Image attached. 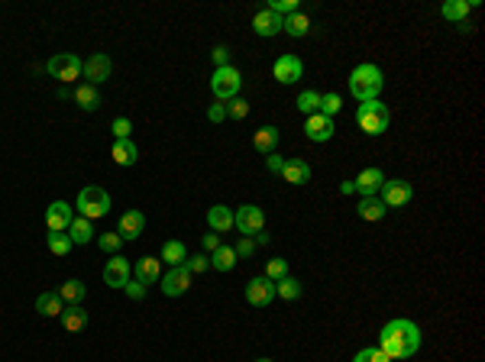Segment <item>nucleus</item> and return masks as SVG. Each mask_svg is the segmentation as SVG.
<instances>
[{"mask_svg": "<svg viewBox=\"0 0 485 362\" xmlns=\"http://www.w3.org/2000/svg\"><path fill=\"white\" fill-rule=\"evenodd\" d=\"M379 350L385 352L391 362L411 359V356H417V350H421V327H417L414 320H404V317L389 320L379 333Z\"/></svg>", "mask_w": 485, "mask_h": 362, "instance_id": "1", "label": "nucleus"}, {"mask_svg": "<svg viewBox=\"0 0 485 362\" xmlns=\"http://www.w3.org/2000/svg\"><path fill=\"white\" fill-rule=\"evenodd\" d=\"M382 87H385V75H382L379 65H356L353 72H349V94L356 97L359 104H366V100H379Z\"/></svg>", "mask_w": 485, "mask_h": 362, "instance_id": "2", "label": "nucleus"}, {"mask_svg": "<svg viewBox=\"0 0 485 362\" xmlns=\"http://www.w3.org/2000/svg\"><path fill=\"white\" fill-rule=\"evenodd\" d=\"M356 123L366 136H382L391 123V114L382 100H366V104H359V110H356Z\"/></svg>", "mask_w": 485, "mask_h": 362, "instance_id": "3", "label": "nucleus"}, {"mask_svg": "<svg viewBox=\"0 0 485 362\" xmlns=\"http://www.w3.org/2000/svg\"><path fill=\"white\" fill-rule=\"evenodd\" d=\"M110 211V194L97 184H87L78 191V217H87V220H97Z\"/></svg>", "mask_w": 485, "mask_h": 362, "instance_id": "4", "label": "nucleus"}, {"mask_svg": "<svg viewBox=\"0 0 485 362\" xmlns=\"http://www.w3.org/2000/svg\"><path fill=\"white\" fill-rule=\"evenodd\" d=\"M81 68H85V62L78 58V55L72 52H59L49 58V65H45V72L55 78V81H62V85H74L78 81V75H81Z\"/></svg>", "mask_w": 485, "mask_h": 362, "instance_id": "5", "label": "nucleus"}, {"mask_svg": "<svg viewBox=\"0 0 485 362\" xmlns=\"http://www.w3.org/2000/svg\"><path fill=\"white\" fill-rule=\"evenodd\" d=\"M240 87H242V75L233 68V65H223L217 68L211 78V91L217 100H233V97H240Z\"/></svg>", "mask_w": 485, "mask_h": 362, "instance_id": "6", "label": "nucleus"}, {"mask_svg": "<svg viewBox=\"0 0 485 362\" xmlns=\"http://www.w3.org/2000/svg\"><path fill=\"white\" fill-rule=\"evenodd\" d=\"M233 226H236L242 236L256 239V236L265 230V211L256 207V204H242V207H236V213H233Z\"/></svg>", "mask_w": 485, "mask_h": 362, "instance_id": "7", "label": "nucleus"}, {"mask_svg": "<svg viewBox=\"0 0 485 362\" xmlns=\"http://www.w3.org/2000/svg\"><path fill=\"white\" fill-rule=\"evenodd\" d=\"M379 201L385 204V207H404V204H411L414 198V188L408 184L404 178H385L379 188Z\"/></svg>", "mask_w": 485, "mask_h": 362, "instance_id": "8", "label": "nucleus"}, {"mask_svg": "<svg viewBox=\"0 0 485 362\" xmlns=\"http://www.w3.org/2000/svg\"><path fill=\"white\" fill-rule=\"evenodd\" d=\"M272 78L278 85H298L301 78H305V62L298 58V55H282L278 62L272 65Z\"/></svg>", "mask_w": 485, "mask_h": 362, "instance_id": "9", "label": "nucleus"}, {"mask_svg": "<svg viewBox=\"0 0 485 362\" xmlns=\"http://www.w3.org/2000/svg\"><path fill=\"white\" fill-rule=\"evenodd\" d=\"M72 220H74V211L68 201H52L45 207V226H49V233H65Z\"/></svg>", "mask_w": 485, "mask_h": 362, "instance_id": "10", "label": "nucleus"}, {"mask_svg": "<svg viewBox=\"0 0 485 362\" xmlns=\"http://www.w3.org/2000/svg\"><path fill=\"white\" fill-rule=\"evenodd\" d=\"M272 298H275V281H269L265 275L249 278V285H246V301H249L253 308H269Z\"/></svg>", "mask_w": 485, "mask_h": 362, "instance_id": "11", "label": "nucleus"}, {"mask_svg": "<svg viewBox=\"0 0 485 362\" xmlns=\"http://www.w3.org/2000/svg\"><path fill=\"white\" fill-rule=\"evenodd\" d=\"M158 281H162V291L169 298H178V295H185L191 288V272H188V266H172Z\"/></svg>", "mask_w": 485, "mask_h": 362, "instance_id": "12", "label": "nucleus"}, {"mask_svg": "<svg viewBox=\"0 0 485 362\" xmlns=\"http://www.w3.org/2000/svg\"><path fill=\"white\" fill-rule=\"evenodd\" d=\"M130 281V259H123L120 253L110 256L104 262V285L107 288H123Z\"/></svg>", "mask_w": 485, "mask_h": 362, "instance_id": "13", "label": "nucleus"}, {"mask_svg": "<svg viewBox=\"0 0 485 362\" xmlns=\"http://www.w3.org/2000/svg\"><path fill=\"white\" fill-rule=\"evenodd\" d=\"M110 72H114V65H110V58H107L104 52H97V55H91L85 62V68H81V75L87 78V85H104L107 78H110Z\"/></svg>", "mask_w": 485, "mask_h": 362, "instance_id": "14", "label": "nucleus"}, {"mask_svg": "<svg viewBox=\"0 0 485 362\" xmlns=\"http://www.w3.org/2000/svg\"><path fill=\"white\" fill-rule=\"evenodd\" d=\"M333 129H337V123L330 117H324V114H311V117L305 120V136L311 139V142H327V139L333 136Z\"/></svg>", "mask_w": 485, "mask_h": 362, "instance_id": "15", "label": "nucleus"}, {"mask_svg": "<svg viewBox=\"0 0 485 362\" xmlns=\"http://www.w3.org/2000/svg\"><path fill=\"white\" fill-rule=\"evenodd\" d=\"M382 181H385V171L382 169H362L356 178H353V188H356L362 198H375L382 188Z\"/></svg>", "mask_w": 485, "mask_h": 362, "instance_id": "16", "label": "nucleus"}, {"mask_svg": "<svg viewBox=\"0 0 485 362\" xmlns=\"http://www.w3.org/2000/svg\"><path fill=\"white\" fill-rule=\"evenodd\" d=\"M133 278L136 281H143V285H156L158 278H162V259H156V256H143V259H136V266H133Z\"/></svg>", "mask_w": 485, "mask_h": 362, "instance_id": "17", "label": "nucleus"}, {"mask_svg": "<svg viewBox=\"0 0 485 362\" xmlns=\"http://www.w3.org/2000/svg\"><path fill=\"white\" fill-rule=\"evenodd\" d=\"M143 230H146V217L139 211H127L123 217H120V224H116V233H120V239H139L143 236Z\"/></svg>", "mask_w": 485, "mask_h": 362, "instance_id": "18", "label": "nucleus"}, {"mask_svg": "<svg viewBox=\"0 0 485 362\" xmlns=\"http://www.w3.org/2000/svg\"><path fill=\"white\" fill-rule=\"evenodd\" d=\"M282 17H278V13H272L269 10V7H265V10H259L253 17V30H256V36H265V39H269V36H278V32H282Z\"/></svg>", "mask_w": 485, "mask_h": 362, "instance_id": "19", "label": "nucleus"}, {"mask_svg": "<svg viewBox=\"0 0 485 362\" xmlns=\"http://www.w3.org/2000/svg\"><path fill=\"white\" fill-rule=\"evenodd\" d=\"M278 175H282L288 184L301 188V184H307V181H311V165H307L305 159H288L285 165H282V171H278Z\"/></svg>", "mask_w": 485, "mask_h": 362, "instance_id": "20", "label": "nucleus"}, {"mask_svg": "<svg viewBox=\"0 0 485 362\" xmlns=\"http://www.w3.org/2000/svg\"><path fill=\"white\" fill-rule=\"evenodd\" d=\"M68 308L62 301V295L59 291H43L39 298H36V310L43 314V317H62V310Z\"/></svg>", "mask_w": 485, "mask_h": 362, "instance_id": "21", "label": "nucleus"}, {"mask_svg": "<svg viewBox=\"0 0 485 362\" xmlns=\"http://www.w3.org/2000/svg\"><path fill=\"white\" fill-rule=\"evenodd\" d=\"M72 100L81 107V110H87V114H91V110H97V107H101V91H97L94 85H87V81H85V85H78L72 91Z\"/></svg>", "mask_w": 485, "mask_h": 362, "instance_id": "22", "label": "nucleus"}, {"mask_svg": "<svg viewBox=\"0 0 485 362\" xmlns=\"http://www.w3.org/2000/svg\"><path fill=\"white\" fill-rule=\"evenodd\" d=\"M62 327L68 333H81L87 327V310L81 308V304H68V308L62 310Z\"/></svg>", "mask_w": 485, "mask_h": 362, "instance_id": "23", "label": "nucleus"}, {"mask_svg": "<svg viewBox=\"0 0 485 362\" xmlns=\"http://www.w3.org/2000/svg\"><path fill=\"white\" fill-rule=\"evenodd\" d=\"M207 226H211L214 233H227V230H233V211L227 207V204L211 207V211H207Z\"/></svg>", "mask_w": 485, "mask_h": 362, "instance_id": "24", "label": "nucleus"}, {"mask_svg": "<svg viewBox=\"0 0 485 362\" xmlns=\"http://www.w3.org/2000/svg\"><path fill=\"white\" fill-rule=\"evenodd\" d=\"M385 211H389V207H385L379 198H362L359 207H356V217L359 220H366V224H379L382 217H385Z\"/></svg>", "mask_w": 485, "mask_h": 362, "instance_id": "25", "label": "nucleus"}, {"mask_svg": "<svg viewBox=\"0 0 485 362\" xmlns=\"http://www.w3.org/2000/svg\"><path fill=\"white\" fill-rule=\"evenodd\" d=\"M65 233H68V239H72V243L85 246V243H91V239H94V224H91L87 217H74Z\"/></svg>", "mask_w": 485, "mask_h": 362, "instance_id": "26", "label": "nucleus"}, {"mask_svg": "<svg viewBox=\"0 0 485 362\" xmlns=\"http://www.w3.org/2000/svg\"><path fill=\"white\" fill-rule=\"evenodd\" d=\"M110 156H114L116 165H136L139 149L133 146V139H114V146H110Z\"/></svg>", "mask_w": 485, "mask_h": 362, "instance_id": "27", "label": "nucleus"}, {"mask_svg": "<svg viewBox=\"0 0 485 362\" xmlns=\"http://www.w3.org/2000/svg\"><path fill=\"white\" fill-rule=\"evenodd\" d=\"M469 13H473V3H469V0H446L440 7V17L450 23H466Z\"/></svg>", "mask_w": 485, "mask_h": 362, "instance_id": "28", "label": "nucleus"}, {"mask_svg": "<svg viewBox=\"0 0 485 362\" xmlns=\"http://www.w3.org/2000/svg\"><path fill=\"white\" fill-rule=\"evenodd\" d=\"M282 32H288V36H295V39H305L307 32H311V17L307 13H291V17H285V23H282Z\"/></svg>", "mask_w": 485, "mask_h": 362, "instance_id": "29", "label": "nucleus"}, {"mask_svg": "<svg viewBox=\"0 0 485 362\" xmlns=\"http://www.w3.org/2000/svg\"><path fill=\"white\" fill-rule=\"evenodd\" d=\"M236 262H240V256H236L233 246H220V249H214L211 253V266L217 268V272H233Z\"/></svg>", "mask_w": 485, "mask_h": 362, "instance_id": "30", "label": "nucleus"}, {"mask_svg": "<svg viewBox=\"0 0 485 362\" xmlns=\"http://www.w3.org/2000/svg\"><path fill=\"white\" fill-rule=\"evenodd\" d=\"M253 146L259 152H265V156H272L275 146H278V127H259L253 136Z\"/></svg>", "mask_w": 485, "mask_h": 362, "instance_id": "31", "label": "nucleus"}, {"mask_svg": "<svg viewBox=\"0 0 485 362\" xmlns=\"http://www.w3.org/2000/svg\"><path fill=\"white\" fill-rule=\"evenodd\" d=\"M59 295H62L65 304H81V301H85V295H87V288H85V281H78V278H68V281L59 288Z\"/></svg>", "mask_w": 485, "mask_h": 362, "instance_id": "32", "label": "nucleus"}, {"mask_svg": "<svg viewBox=\"0 0 485 362\" xmlns=\"http://www.w3.org/2000/svg\"><path fill=\"white\" fill-rule=\"evenodd\" d=\"M162 262H169V266H185V259H188V249H185V243H178V239H169V243L162 246Z\"/></svg>", "mask_w": 485, "mask_h": 362, "instance_id": "33", "label": "nucleus"}, {"mask_svg": "<svg viewBox=\"0 0 485 362\" xmlns=\"http://www.w3.org/2000/svg\"><path fill=\"white\" fill-rule=\"evenodd\" d=\"M275 298H282V301H298L301 298V281L291 275H285L282 281H275Z\"/></svg>", "mask_w": 485, "mask_h": 362, "instance_id": "34", "label": "nucleus"}, {"mask_svg": "<svg viewBox=\"0 0 485 362\" xmlns=\"http://www.w3.org/2000/svg\"><path fill=\"white\" fill-rule=\"evenodd\" d=\"M298 110L311 117V114H320V91H301L298 94Z\"/></svg>", "mask_w": 485, "mask_h": 362, "instance_id": "35", "label": "nucleus"}, {"mask_svg": "<svg viewBox=\"0 0 485 362\" xmlns=\"http://www.w3.org/2000/svg\"><path fill=\"white\" fill-rule=\"evenodd\" d=\"M45 246L52 249L55 256H68L74 243H72V239H68V233H49V236H45Z\"/></svg>", "mask_w": 485, "mask_h": 362, "instance_id": "36", "label": "nucleus"}, {"mask_svg": "<svg viewBox=\"0 0 485 362\" xmlns=\"http://www.w3.org/2000/svg\"><path fill=\"white\" fill-rule=\"evenodd\" d=\"M223 110H227V117H230V120H246V117H249V100L233 97V100H227V104H223Z\"/></svg>", "mask_w": 485, "mask_h": 362, "instance_id": "37", "label": "nucleus"}, {"mask_svg": "<svg viewBox=\"0 0 485 362\" xmlns=\"http://www.w3.org/2000/svg\"><path fill=\"white\" fill-rule=\"evenodd\" d=\"M340 107H343V100H340V94H320V114L324 117H337L340 114Z\"/></svg>", "mask_w": 485, "mask_h": 362, "instance_id": "38", "label": "nucleus"}, {"mask_svg": "<svg viewBox=\"0 0 485 362\" xmlns=\"http://www.w3.org/2000/svg\"><path fill=\"white\" fill-rule=\"evenodd\" d=\"M97 246H101V253L116 256V253H120V246H123V239H120V233H101V236H97Z\"/></svg>", "mask_w": 485, "mask_h": 362, "instance_id": "39", "label": "nucleus"}, {"mask_svg": "<svg viewBox=\"0 0 485 362\" xmlns=\"http://www.w3.org/2000/svg\"><path fill=\"white\" fill-rule=\"evenodd\" d=\"M288 275V262L285 259H269V266H265V278L269 281H282Z\"/></svg>", "mask_w": 485, "mask_h": 362, "instance_id": "40", "label": "nucleus"}, {"mask_svg": "<svg viewBox=\"0 0 485 362\" xmlns=\"http://www.w3.org/2000/svg\"><path fill=\"white\" fill-rule=\"evenodd\" d=\"M298 7H301V0H272V3H269V10L278 13L282 20L291 17V13H298Z\"/></svg>", "mask_w": 485, "mask_h": 362, "instance_id": "41", "label": "nucleus"}, {"mask_svg": "<svg viewBox=\"0 0 485 362\" xmlns=\"http://www.w3.org/2000/svg\"><path fill=\"white\" fill-rule=\"evenodd\" d=\"M353 362H391V359L379 350V346H366V350H359L356 356H353Z\"/></svg>", "mask_w": 485, "mask_h": 362, "instance_id": "42", "label": "nucleus"}, {"mask_svg": "<svg viewBox=\"0 0 485 362\" xmlns=\"http://www.w3.org/2000/svg\"><path fill=\"white\" fill-rule=\"evenodd\" d=\"M185 266H188L191 275H200V272H207V266H211V256H207V253H200V256H188V259H185Z\"/></svg>", "mask_w": 485, "mask_h": 362, "instance_id": "43", "label": "nucleus"}, {"mask_svg": "<svg viewBox=\"0 0 485 362\" xmlns=\"http://www.w3.org/2000/svg\"><path fill=\"white\" fill-rule=\"evenodd\" d=\"M110 129H114L116 139H130V133H133V120H130V117H116L114 123H110Z\"/></svg>", "mask_w": 485, "mask_h": 362, "instance_id": "44", "label": "nucleus"}, {"mask_svg": "<svg viewBox=\"0 0 485 362\" xmlns=\"http://www.w3.org/2000/svg\"><path fill=\"white\" fill-rule=\"evenodd\" d=\"M123 291H127V298H130V301H143V298H146L149 288L143 285V281H136V278H130L127 285H123Z\"/></svg>", "mask_w": 485, "mask_h": 362, "instance_id": "45", "label": "nucleus"}, {"mask_svg": "<svg viewBox=\"0 0 485 362\" xmlns=\"http://www.w3.org/2000/svg\"><path fill=\"white\" fill-rule=\"evenodd\" d=\"M233 249H236V256H240V259H249V256H256V239L242 236V239L233 246Z\"/></svg>", "mask_w": 485, "mask_h": 362, "instance_id": "46", "label": "nucleus"}, {"mask_svg": "<svg viewBox=\"0 0 485 362\" xmlns=\"http://www.w3.org/2000/svg\"><path fill=\"white\" fill-rule=\"evenodd\" d=\"M200 246H204V253H214V249H220V233H204L200 236Z\"/></svg>", "mask_w": 485, "mask_h": 362, "instance_id": "47", "label": "nucleus"}, {"mask_svg": "<svg viewBox=\"0 0 485 362\" xmlns=\"http://www.w3.org/2000/svg\"><path fill=\"white\" fill-rule=\"evenodd\" d=\"M214 65H217V68H223V65H230V49H227V45H217V49H214Z\"/></svg>", "mask_w": 485, "mask_h": 362, "instance_id": "48", "label": "nucleus"}, {"mask_svg": "<svg viewBox=\"0 0 485 362\" xmlns=\"http://www.w3.org/2000/svg\"><path fill=\"white\" fill-rule=\"evenodd\" d=\"M207 120H211V123H223V120H227V110H223V104H211V110H207Z\"/></svg>", "mask_w": 485, "mask_h": 362, "instance_id": "49", "label": "nucleus"}, {"mask_svg": "<svg viewBox=\"0 0 485 362\" xmlns=\"http://www.w3.org/2000/svg\"><path fill=\"white\" fill-rule=\"evenodd\" d=\"M282 165H285V159H282V156H269V171H275V175H278V171H282Z\"/></svg>", "mask_w": 485, "mask_h": 362, "instance_id": "50", "label": "nucleus"}, {"mask_svg": "<svg viewBox=\"0 0 485 362\" xmlns=\"http://www.w3.org/2000/svg\"><path fill=\"white\" fill-rule=\"evenodd\" d=\"M356 191V188H353V181H343V184H340V194H353Z\"/></svg>", "mask_w": 485, "mask_h": 362, "instance_id": "51", "label": "nucleus"}, {"mask_svg": "<svg viewBox=\"0 0 485 362\" xmlns=\"http://www.w3.org/2000/svg\"><path fill=\"white\" fill-rule=\"evenodd\" d=\"M256 362H272V359H256Z\"/></svg>", "mask_w": 485, "mask_h": 362, "instance_id": "52", "label": "nucleus"}]
</instances>
